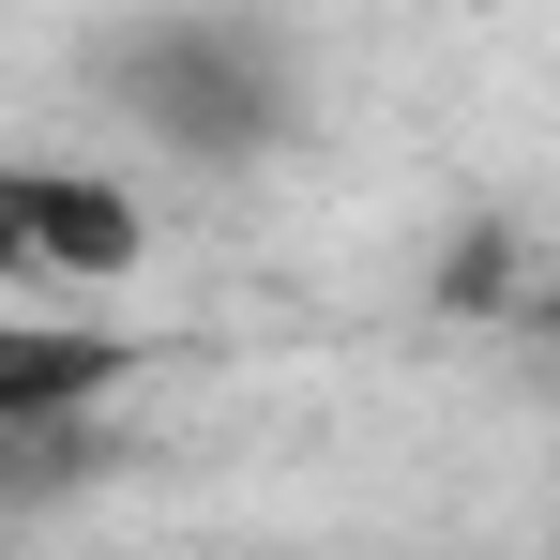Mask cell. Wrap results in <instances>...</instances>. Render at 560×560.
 Here are the masks:
<instances>
[{
    "label": "cell",
    "mask_w": 560,
    "mask_h": 560,
    "mask_svg": "<svg viewBox=\"0 0 560 560\" xmlns=\"http://www.w3.org/2000/svg\"><path fill=\"white\" fill-rule=\"evenodd\" d=\"M137 364V334L106 318V303H31V288H0V440H77L106 394Z\"/></svg>",
    "instance_id": "obj_3"
},
{
    "label": "cell",
    "mask_w": 560,
    "mask_h": 560,
    "mask_svg": "<svg viewBox=\"0 0 560 560\" xmlns=\"http://www.w3.org/2000/svg\"><path fill=\"white\" fill-rule=\"evenodd\" d=\"M137 197L106 167H46V152H0V288L31 303H92V288L137 273Z\"/></svg>",
    "instance_id": "obj_2"
},
{
    "label": "cell",
    "mask_w": 560,
    "mask_h": 560,
    "mask_svg": "<svg viewBox=\"0 0 560 560\" xmlns=\"http://www.w3.org/2000/svg\"><path fill=\"white\" fill-rule=\"evenodd\" d=\"M530 334H546V349H560V288H530Z\"/></svg>",
    "instance_id": "obj_4"
},
{
    "label": "cell",
    "mask_w": 560,
    "mask_h": 560,
    "mask_svg": "<svg viewBox=\"0 0 560 560\" xmlns=\"http://www.w3.org/2000/svg\"><path fill=\"white\" fill-rule=\"evenodd\" d=\"M92 92L121 137H152V152H183V167H258L288 121H303V77H288V46L258 15H228V0H183V15H137V31H106Z\"/></svg>",
    "instance_id": "obj_1"
}]
</instances>
